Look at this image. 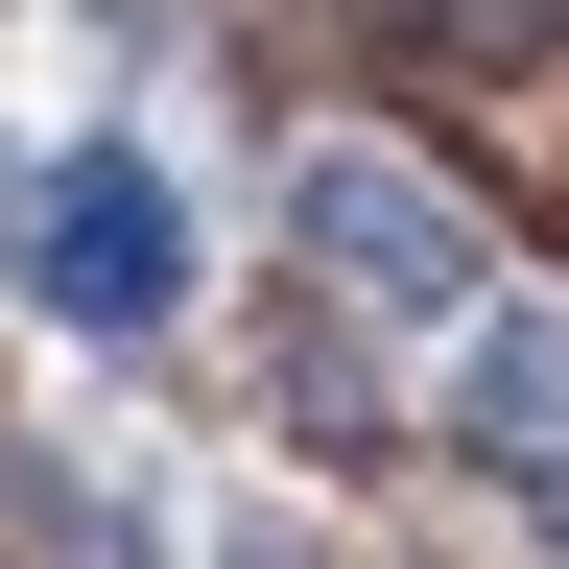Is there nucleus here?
Segmentation results:
<instances>
[{
  "instance_id": "nucleus-1",
  "label": "nucleus",
  "mask_w": 569,
  "mask_h": 569,
  "mask_svg": "<svg viewBox=\"0 0 569 569\" xmlns=\"http://www.w3.org/2000/svg\"><path fill=\"white\" fill-rule=\"evenodd\" d=\"M284 238L332 261V332H475V309H498V261H475V213L427 190V167H356V142H332L309 190H284Z\"/></svg>"
},
{
  "instance_id": "nucleus-3",
  "label": "nucleus",
  "mask_w": 569,
  "mask_h": 569,
  "mask_svg": "<svg viewBox=\"0 0 569 569\" xmlns=\"http://www.w3.org/2000/svg\"><path fill=\"white\" fill-rule=\"evenodd\" d=\"M451 427L475 451H569V309H475L451 332Z\"/></svg>"
},
{
  "instance_id": "nucleus-2",
  "label": "nucleus",
  "mask_w": 569,
  "mask_h": 569,
  "mask_svg": "<svg viewBox=\"0 0 569 569\" xmlns=\"http://www.w3.org/2000/svg\"><path fill=\"white\" fill-rule=\"evenodd\" d=\"M24 284L71 332H167L190 309V213H167V167H142V142H71V167L24 190Z\"/></svg>"
}]
</instances>
